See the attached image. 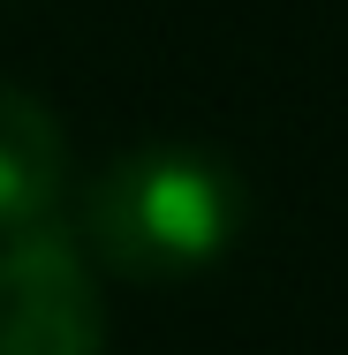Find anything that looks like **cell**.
<instances>
[{"label": "cell", "mask_w": 348, "mask_h": 355, "mask_svg": "<svg viewBox=\"0 0 348 355\" xmlns=\"http://www.w3.org/2000/svg\"><path fill=\"white\" fill-rule=\"evenodd\" d=\"M61 182H69V151H61L53 114L31 91L0 83V227L8 234L38 227L61 205Z\"/></svg>", "instance_id": "3957f363"}, {"label": "cell", "mask_w": 348, "mask_h": 355, "mask_svg": "<svg viewBox=\"0 0 348 355\" xmlns=\"http://www.w3.org/2000/svg\"><path fill=\"white\" fill-rule=\"evenodd\" d=\"M106 310L69 234L23 227L0 242V355H99Z\"/></svg>", "instance_id": "7a4b0ae2"}, {"label": "cell", "mask_w": 348, "mask_h": 355, "mask_svg": "<svg viewBox=\"0 0 348 355\" xmlns=\"http://www.w3.org/2000/svg\"><path fill=\"white\" fill-rule=\"evenodd\" d=\"M235 219H242L235 174L182 144L114 159L83 197V234L99 242L106 265H122L137 280H182V272L212 265L227 250Z\"/></svg>", "instance_id": "6da1fadb"}]
</instances>
